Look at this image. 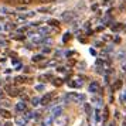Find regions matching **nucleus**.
I'll use <instances>...</instances> for the list:
<instances>
[{"mask_svg": "<svg viewBox=\"0 0 126 126\" xmlns=\"http://www.w3.org/2000/svg\"><path fill=\"white\" fill-rule=\"evenodd\" d=\"M4 126H13V125H12V122H7V123H6Z\"/></svg>", "mask_w": 126, "mask_h": 126, "instance_id": "obj_24", "label": "nucleus"}, {"mask_svg": "<svg viewBox=\"0 0 126 126\" xmlns=\"http://www.w3.org/2000/svg\"><path fill=\"white\" fill-rule=\"evenodd\" d=\"M50 51H51L50 48H44V50H43V52H50Z\"/></svg>", "mask_w": 126, "mask_h": 126, "instance_id": "obj_23", "label": "nucleus"}, {"mask_svg": "<svg viewBox=\"0 0 126 126\" xmlns=\"http://www.w3.org/2000/svg\"><path fill=\"white\" fill-rule=\"evenodd\" d=\"M52 98H54V94L48 92V94H47L46 96H43V98L40 99L41 105H44V106H46V105H50V103H51V99H52Z\"/></svg>", "mask_w": 126, "mask_h": 126, "instance_id": "obj_3", "label": "nucleus"}, {"mask_svg": "<svg viewBox=\"0 0 126 126\" xmlns=\"http://www.w3.org/2000/svg\"><path fill=\"white\" fill-rule=\"evenodd\" d=\"M7 92H9V95H10V96H18V95H20V91H18V89H16V88H14V86H10V88H9V89H7Z\"/></svg>", "mask_w": 126, "mask_h": 126, "instance_id": "obj_8", "label": "nucleus"}, {"mask_svg": "<svg viewBox=\"0 0 126 126\" xmlns=\"http://www.w3.org/2000/svg\"><path fill=\"white\" fill-rule=\"evenodd\" d=\"M54 85H61V79H55V81H54Z\"/></svg>", "mask_w": 126, "mask_h": 126, "instance_id": "obj_21", "label": "nucleus"}, {"mask_svg": "<svg viewBox=\"0 0 126 126\" xmlns=\"http://www.w3.org/2000/svg\"><path fill=\"white\" fill-rule=\"evenodd\" d=\"M95 122H101V115H99V112H95Z\"/></svg>", "mask_w": 126, "mask_h": 126, "instance_id": "obj_16", "label": "nucleus"}, {"mask_svg": "<svg viewBox=\"0 0 126 126\" xmlns=\"http://www.w3.org/2000/svg\"><path fill=\"white\" fill-rule=\"evenodd\" d=\"M50 31H51V29H48V27H41V29H40L41 34H48Z\"/></svg>", "mask_w": 126, "mask_h": 126, "instance_id": "obj_13", "label": "nucleus"}, {"mask_svg": "<svg viewBox=\"0 0 126 126\" xmlns=\"http://www.w3.org/2000/svg\"><path fill=\"white\" fill-rule=\"evenodd\" d=\"M23 126H26V125H23Z\"/></svg>", "mask_w": 126, "mask_h": 126, "instance_id": "obj_31", "label": "nucleus"}, {"mask_svg": "<svg viewBox=\"0 0 126 126\" xmlns=\"http://www.w3.org/2000/svg\"><path fill=\"white\" fill-rule=\"evenodd\" d=\"M123 69H125V71H126V64H125V65H123Z\"/></svg>", "mask_w": 126, "mask_h": 126, "instance_id": "obj_25", "label": "nucleus"}, {"mask_svg": "<svg viewBox=\"0 0 126 126\" xmlns=\"http://www.w3.org/2000/svg\"><path fill=\"white\" fill-rule=\"evenodd\" d=\"M65 99L71 101V102H84L85 101V95H81V94H77V92H69L65 96Z\"/></svg>", "mask_w": 126, "mask_h": 126, "instance_id": "obj_2", "label": "nucleus"}, {"mask_svg": "<svg viewBox=\"0 0 126 126\" xmlns=\"http://www.w3.org/2000/svg\"><path fill=\"white\" fill-rule=\"evenodd\" d=\"M43 58H44V55H43V54H38V55H34V57H33V63H40V61L43 60Z\"/></svg>", "mask_w": 126, "mask_h": 126, "instance_id": "obj_11", "label": "nucleus"}, {"mask_svg": "<svg viewBox=\"0 0 126 126\" xmlns=\"http://www.w3.org/2000/svg\"><path fill=\"white\" fill-rule=\"evenodd\" d=\"M16 81H17V82H23V78H21V77H17V78H16Z\"/></svg>", "mask_w": 126, "mask_h": 126, "instance_id": "obj_22", "label": "nucleus"}, {"mask_svg": "<svg viewBox=\"0 0 126 126\" xmlns=\"http://www.w3.org/2000/svg\"><path fill=\"white\" fill-rule=\"evenodd\" d=\"M0 116L1 118H4V119H10L12 118V113H10V110L6 108H0Z\"/></svg>", "mask_w": 126, "mask_h": 126, "instance_id": "obj_5", "label": "nucleus"}, {"mask_svg": "<svg viewBox=\"0 0 126 126\" xmlns=\"http://www.w3.org/2000/svg\"><path fill=\"white\" fill-rule=\"evenodd\" d=\"M74 17H75V14H74L72 12H65V13H63V20H64V21H71Z\"/></svg>", "mask_w": 126, "mask_h": 126, "instance_id": "obj_6", "label": "nucleus"}, {"mask_svg": "<svg viewBox=\"0 0 126 126\" xmlns=\"http://www.w3.org/2000/svg\"><path fill=\"white\" fill-rule=\"evenodd\" d=\"M85 112H86L88 115H91L92 109H91V106H89V103H85Z\"/></svg>", "mask_w": 126, "mask_h": 126, "instance_id": "obj_14", "label": "nucleus"}, {"mask_svg": "<svg viewBox=\"0 0 126 126\" xmlns=\"http://www.w3.org/2000/svg\"><path fill=\"white\" fill-rule=\"evenodd\" d=\"M92 101H94V102L96 103V105H102V101H101V99H99V98H94V99H92Z\"/></svg>", "mask_w": 126, "mask_h": 126, "instance_id": "obj_17", "label": "nucleus"}, {"mask_svg": "<svg viewBox=\"0 0 126 126\" xmlns=\"http://www.w3.org/2000/svg\"><path fill=\"white\" fill-rule=\"evenodd\" d=\"M16 110H17V112H26V103L18 102L17 105H16Z\"/></svg>", "mask_w": 126, "mask_h": 126, "instance_id": "obj_9", "label": "nucleus"}, {"mask_svg": "<svg viewBox=\"0 0 126 126\" xmlns=\"http://www.w3.org/2000/svg\"><path fill=\"white\" fill-rule=\"evenodd\" d=\"M16 122H17L20 126H23V125H26V122H27V119L24 118V116H18V118H16Z\"/></svg>", "mask_w": 126, "mask_h": 126, "instance_id": "obj_10", "label": "nucleus"}, {"mask_svg": "<svg viewBox=\"0 0 126 126\" xmlns=\"http://www.w3.org/2000/svg\"><path fill=\"white\" fill-rule=\"evenodd\" d=\"M1 30H3V27H1V26H0V31H1Z\"/></svg>", "mask_w": 126, "mask_h": 126, "instance_id": "obj_27", "label": "nucleus"}, {"mask_svg": "<svg viewBox=\"0 0 126 126\" xmlns=\"http://www.w3.org/2000/svg\"><path fill=\"white\" fill-rule=\"evenodd\" d=\"M41 1H46V0H41Z\"/></svg>", "mask_w": 126, "mask_h": 126, "instance_id": "obj_30", "label": "nucleus"}, {"mask_svg": "<svg viewBox=\"0 0 126 126\" xmlns=\"http://www.w3.org/2000/svg\"><path fill=\"white\" fill-rule=\"evenodd\" d=\"M0 85H1V79H0Z\"/></svg>", "mask_w": 126, "mask_h": 126, "instance_id": "obj_29", "label": "nucleus"}, {"mask_svg": "<svg viewBox=\"0 0 126 126\" xmlns=\"http://www.w3.org/2000/svg\"><path fill=\"white\" fill-rule=\"evenodd\" d=\"M31 105L33 106H37V105H40V98H31Z\"/></svg>", "mask_w": 126, "mask_h": 126, "instance_id": "obj_12", "label": "nucleus"}, {"mask_svg": "<svg viewBox=\"0 0 126 126\" xmlns=\"http://www.w3.org/2000/svg\"><path fill=\"white\" fill-rule=\"evenodd\" d=\"M35 89L37 91H44V85H35Z\"/></svg>", "mask_w": 126, "mask_h": 126, "instance_id": "obj_19", "label": "nucleus"}, {"mask_svg": "<svg viewBox=\"0 0 126 126\" xmlns=\"http://www.w3.org/2000/svg\"><path fill=\"white\" fill-rule=\"evenodd\" d=\"M1 106L3 108H10V103H9V101H1Z\"/></svg>", "mask_w": 126, "mask_h": 126, "instance_id": "obj_15", "label": "nucleus"}, {"mask_svg": "<svg viewBox=\"0 0 126 126\" xmlns=\"http://www.w3.org/2000/svg\"><path fill=\"white\" fill-rule=\"evenodd\" d=\"M31 1H33V0H20V3H21V4H30Z\"/></svg>", "mask_w": 126, "mask_h": 126, "instance_id": "obj_18", "label": "nucleus"}, {"mask_svg": "<svg viewBox=\"0 0 126 126\" xmlns=\"http://www.w3.org/2000/svg\"><path fill=\"white\" fill-rule=\"evenodd\" d=\"M6 1H14V0H6Z\"/></svg>", "mask_w": 126, "mask_h": 126, "instance_id": "obj_28", "label": "nucleus"}, {"mask_svg": "<svg viewBox=\"0 0 126 126\" xmlns=\"http://www.w3.org/2000/svg\"><path fill=\"white\" fill-rule=\"evenodd\" d=\"M108 126H115V125H113V123H110V125H108Z\"/></svg>", "mask_w": 126, "mask_h": 126, "instance_id": "obj_26", "label": "nucleus"}, {"mask_svg": "<svg viewBox=\"0 0 126 126\" xmlns=\"http://www.w3.org/2000/svg\"><path fill=\"white\" fill-rule=\"evenodd\" d=\"M68 122H69V118L67 115H60V116L52 119V125L54 126H67Z\"/></svg>", "mask_w": 126, "mask_h": 126, "instance_id": "obj_1", "label": "nucleus"}, {"mask_svg": "<svg viewBox=\"0 0 126 126\" xmlns=\"http://www.w3.org/2000/svg\"><path fill=\"white\" fill-rule=\"evenodd\" d=\"M88 89H89V92H92V94H96V92H99V85H98L96 82H92Z\"/></svg>", "mask_w": 126, "mask_h": 126, "instance_id": "obj_7", "label": "nucleus"}, {"mask_svg": "<svg viewBox=\"0 0 126 126\" xmlns=\"http://www.w3.org/2000/svg\"><path fill=\"white\" fill-rule=\"evenodd\" d=\"M48 23L51 24V26H57V24H58V21H55V20H50Z\"/></svg>", "mask_w": 126, "mask_h": 126, "instance_id": "obj_20", "label": "nucleus"}, {"mask_svg": "<svg viewBox=\"0 0 126 126\" xmlns=\"http://www.w3.org/2000/svg\"><path fill=\"white\" fill-rule=\"evenodd\" d=\"M63 106H55V108L51 109V118L54 119V118H57V116H60V115H63Z\"/></svg>", "mask_w": 126, "mask_h": 126, "instance_id": "obj_4", "label": "nucleus"}]
</instances>
